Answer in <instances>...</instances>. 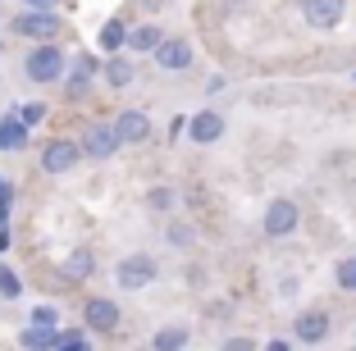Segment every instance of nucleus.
Wrapping results in <instances>:
<instances>
[{"instance_id":"obj_22","label":"nucleus","mask_w":356,"mask_h":351,"mask_svg":"<svg viewBox=\"0 0 356 351\" xmlns=\"http://www.w3.org/2000/svg\"><path fill=\"white\" fill-rule=\"evenodd\" d=\"M192 242H197V228H192L188 219H174V224H169V247H183V251H188Z\"/></svg>"},{"instance_id":"obj_16","label":"nucleus","mask_w":356,"mask_h":351,"mask_svg":"<svg viewBox=\"0 0 356 351\" xmlns=\"http://www.w3.org/2000/svg\"><path fill=\"white\" fill-rule=\"evenodd\" d=\"M60 338H64L60 329H37V324H28V329L19 333V347L23 351H55V347H60Z\"/></svg>"},{"instance_id":"obj_14","label":"nucleus","mask_w":356,"mask_h":351,"mask_svg":"<svg viewBox=\"0 0 356 351\" xmlns=\"http://www.w3.org/2000/svg\"><path fill=\"white\" fill-rule=\"evenodd\" d=\"M160 42H165V28H160V23H137V28L128 32V51H137V55H156Z\"/></svg>"},{"instance_id":"obj_6","label":"nucleus","mask_w":356,"mask_h":351,"mask_svg":"<svg viewBox=\"0 0 356 351\" xmlns=\"http://www.w3.org/2000/svg\"><path fill=\"white\" fill-rule=\"evenodd\" d=\"M78 160H83V142H74V137H51V142L42 146V169L46 174H69Z\"/></svg>"},{"instance_id":"obj_17","label":"nucleus","mask_w":356,"mask_h":351,"mask_svg":"<svg viewBox=\"0 0 356 351\" xmlns=\"http://www.w3.org/2000/svg\"><path fill=\"white\" fill-rule=\"evenodd\" d=\"M28 146V124L19 114H5L0 119V151H23Z\"/></svg>"},{"instance_id":"obj_12","label":"nucleus","mask_w":356,"mask_h":351,"mask_svg":"<svg viewBox=\"0 0 356 351\" xmlns=\"http://www.w3.org/2000/svg\"><path fill=\"white\" fill-rule=\"evenodd\" d=\"M115 151H119V137H115L110 124H96V128L83 133V155H87V160H110Z\"/></svg>"},{"instance_id":"obj_7","label":"nucleus","mask_w":356,"mask_h":351,"mask_svg":"<svg viewBox=\"0 0 356 351\" xmlns=\"http://www.w3.org/2000/svg\"><path fill=\"white\" fill-rule=\"evenodd\" d=\"M14 32L28 37L32 46H42V42H55V37H60V19H55V14H42V10H28V14L14 19Z\"/></svg>"},{"instance_id":"obj_26","label":"nucleus","mask_w":356,"mask_h":351,"mask_svg":"<svg viewBox=\"0 0 356 351\" xmlns=\"http://www.w3.org/2000/svg\"><path fill=\"white\" fill-rule=\"evenodd\" d=\"M55 351H92V338H87V329H69Z\"/></svg>"},{"instance_id":"obj_19","label":"nucleus","mask_w":356,"mask_h":351,"mask_svg":"<svg viewBox=\"0 0 356 351\" xmlns=\"http://www.w3.org/2000/svg\"><path fill=\"white\" fill-rule=\"evenodd\" d=\"M128 32H133V28H128L124 19H110V23H105V28H101V51L119 55V51H124V46H128Z\"/></svg>"},{"instance_id":"obj_9","label":"nucleus","mask_w":356,"mask_h":351,"mask_svg":"<svg viewBox=\"0 0 356 351\" xmlns=\"http://www.w3.org/2000/svg\"><path fill=\"white\" fill-rule=\"evenodd\" d=\"M183 133H188L192 146H215L224 137V114L220 110H197L188 124H183Z\"/></svg>"},{"instance_id":"obj_20","label":"nucleus","mask_w":356,"mask_h":351,"mask_svg":"<svg viewBox=\"0 0 356 351\" xmlns=\"http://www.w3.org/2000/svg\"><path fill=\"white\" fill-rule=\"evenodd\" d=\"M105 83H110V87H128V83H133V60H124V55H110V64H105Z\"/></svg>"},{"instance_id":"obj_31","label":"nucleus","mask_w":356,"mask_h":351,"mask_svg":"<svg viewBox=\"0 0 356 351\" xmlns=\"http://www.w3.org/2000/svg\"><path fill=\"white\" fill-rule=\"evenodd\" d=\"M352 351H356V347H352Z\"/></svg>"},{"instance_id":"obj_5","label":"nucleus","mask_w":356,"mask_h":351,"mask_svg":"<svg viewBox=\"0 0 356 351\" xmlns=\"http://www.w3.org/2000/svg\"><path fill=\"white\" fill-rule=\"evenodd\" d=\"M119 324H124L119 301H110V297H87V306H83V329L87 333H115Z\"/></svg>"},{"instance_id":"obj_8","label":"nucleus","mask_w":356,"mask_h":351,"mask_svg":"<svg viewBox=\"0 0 356 351\" xmlns=\"http://www.w3.org/2000/svg\"><path fill=\"white\" fill-rule=\"evenodd\" d=\"M302 19L315 32H334L347 19V0H302Z\"/></svg>"},{"instance_id":"obj_4","label":"nucleus","mask_w":356,"mask_h":351,"mask_svg":"<svg viewBox=\"0 0 356 351\" xmlns=\"http://www.w3.org/2000/svg\"><path fill=\"white\" fill-rule=\"evenodd\" d=\"M329 333H334V320H329L325 306H311V310H302V315L293 320V338L302 342V347H320Z\"/></svg>"},{"instance_id":"obj_13","label":"nucleus","mask_w":356,"mask_h":351,"mask_svg":"<svg viewBox=\"0 0 356 351\" xmlns=\"http://www.w3.org/2000/svg\"><path fill=\"white\" fill-rule=\"evenodd\" d=\"M96 69H101V64H96V55H78L74 69H69V78H64V92H69V96H83L87 87H92Z\"/></svg>"},{"instance_id":"obj_25","label":"nucleus","mask_w":356,"mask_h":351,"mask_svg":"<svg viewBox=\"0 0 356 351\" xmlns=\"http://www.w3.org/2000/svg\"><path fill=\"white\" fill-rule=\"evenodd\" d=\"M0 297H23V279H19V274H14V269L10 265H0Z\"/></svg>"},{"instance_id":"obj_1","label":"nucleus","mask_w":356,"mask_h":351,"mask_svg":"<svg viewBox=\"0 0 356 351\" xmlns=\"http://www.w3.org/2000/svg\"><path fill=\"white\" fill-rule=\"evenodd\" d=\"M69 60H64V51L55 42H42V46H32L28 51V60H23V73H28V83H42V87H51V83H64L69 78Z\"/></svg>"},{"instance_id":"obj_30","label":"nucleus","mask_w":356,"mask_h":351,"mask_svg":"<svg viewBox=\"0 0 356 351\" xmlns=\"http://www.w3.org/2000/svg\"><path fill=\"white\" fill-rule=\"evenodd\" d=\"M270 351H293V347H288V342H270Z\"/></svg>"},{"instance_id":"obj_21","label":"nucleus","mask_w":356,"mask_h":351,"mask_svg":"<svg viewBox=\"0 0 356 351\" xmlns=\"http://www.w3.org/2000/svg\"><path fill=\"white\" fill-rule=\"evenodd\" d=\"M334 288H338V292H352V297H356V256H343V260L334 265Z\"/></svg>"},{"instance_id":"obj_24","label":"nucleus","mask_w":356,"mask_h":351,"mask_svg":"<svg viewBox=\"0 0 356 351\" xmlns=\"http://www.w3.org/2000/svg\"><path fill=\"white\" fill-rule=\"evenodd\" d=\"M28 324H37V329H55V324H60V310H55L51 301H42V306H32V320Z\"/></svg>"},{"instance_id":"obj_15","label":"nucleus","mask_w":356,"mask_h":351,"mask_svg":"<svg viewBox=\"0 0 356 351\" xmlns=\"http://www.w3.org/2000/svg\"><path fill=\"white\" fill-rule=\"evenodd\" d=\"M192 342V329L188 324H165V329L151 333V351H183Z\"/></svg>"},{"instance_id":"obj_23","label":"nucleus","mask_w":356,"mask_h":351,"mask_svg":"<svg viewBox=\"0 0 356 351\" xmlns=\"http://www.w3.org/2000/svg\"><path fill=\"white\" fill-rule=\"evenodd\" d=\"M147 206L156 210V215H169V210H174V187H151V192H147Z\"/></svg>"},{"instance_id":"obj_2","label":"nucleus","mask_w":356,"mask_h":351,"mask_svg":"<svg viewBox=\"0 0 356 351\" xmlns=\"http://www.w3.org/2000/svg\"><path fill=\"white\" fill-rule=\"evenodd\" d=\"M156 274H160V265H156V256H147V251H128V256L115 265V283L124 292L151 288V283H156Z\"/></svg>"},{"instance_id":"obj_11","label":"nucleus","mask_w":356,"mask_h":351,"mask_svg":"<svg viewBox=\"0 0 356 351\" xmlns=\"http://www.w3.org/2000/svg\"><path fill=\"white\" fill-rule=\"evenodd\" d=\"M156 64L165 73L192 69V42H183V37H165V42H160V51H156Z\"/></svg>"},{"instance_id":"obj_29","label":"nucleus","mask_w":356,"mask_h":351,"mask_svg":"<svg viewBox=\"0 0 356 351\" xmlns=\"http://www.w3.org/2000/svg\"><path fill=\"white\" fill-rule=\"evenodd\" d=\"M23 5H28V10H42V14H55L60 0H23Z\"/></svg>"},{"instance_id":"obj_3","label":"nucleus","mask_w":356,"mask_h":351,"mask_svg":"<svg viewBox=\"0 0 356 351\" xmlns=\"http://www.w3.org/2000/svg\"><path fill=\"white\" fill-rule=\"evenodd\" d=\"M297 228H302V206L293 197H274L261 215V233L265 238H293Z\"/></svg>"},{"instance_id":"obj_10","label":"nucleus","mask_w":356,"mask_h":351,"mask_svg":"<svg viewBox=\"0 0 356 351\" xmlns=\"http://www.w3.org/2000/svg\"><path fill=\"white\" fill-rule=\"evenodd\" d=\"M110 128H115L119 146H142V142H151V119L142 110H119V119Z\"/></svg>"},{"instance_id":"obj_18","label":"nucleus","mask_w":356,"mask_h":351,"mask_svg":"<svg viewBox=\"0 0 356 351\" xmlns=\"http://www.w3.org/2000/svg\"><path fill=\"white\" fill-rule=\"evenodd\" d=\"M96 274V251L92 247H74L64 260V279H92Z\"/></svg>"},{"instance_id":"obj_27","label":"nucleus","mask_w":356,"mask_h":351,"mask_svg":"<svg viewBox=\"0 0 356 351\" xmlns=\"http://www.w3.org/2000/svg\"><path fill=\"white\" fill-rule=\"evenodd\" d=\"M14 114H19V119H23V124H28V128H37V124H42V119H46V105H42V101H23V105H19V110H14Z\"/></svg>"},{"instance_id":"obj_28","label":"nucleus","mask_w":356,"mask_h":351,"mask_svg":"<svg viewBox=\"0 0 356 351\" xmlns=\"http://www.w3.org/2000/svg\"><path fill=\"white\" fill-rule=\"evenodd\" d=\"M220 351H256V338H247V333H233V338L220 342Z\"/></svg>"}]
</instances>
